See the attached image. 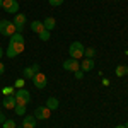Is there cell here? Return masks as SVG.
I'll return each mask as SVG.
<instances>
[{
  "mask_svg": "<svg viewBox=\"0 0 128 128\" xmlns=\"http://www.w3.org/2000/svg\"><path fill=\"white\" fill-rule=\"evenodd\" d=\"M114 128H125V125H118V126H114Z\"/></svg>",
  "mask_w": 128,
  "mask_h": 128,
  "instance_id": "30",
  "label": "cell"
},
{
  "mask_svg": "<svg viewBox=\"0 0 128 128\" xmlns=\"http://www.w3.org/2000/svg\"><path fill=\"white\" fill-rule=\"evenodd\" d=\"M84 51H86L84 44H82L80 41H74V43L70 44V48H68V55H70V58L79 60V58L84 56Z\"/></svg>",
  "mask_w": 128,
  "mask_h": 128,
  "instance_id": "2",
  "label": "cell"
},
{
  "mask_svg": "<svg viewBox=\"0 0 128 128\" xmlns=\"http://www.w3.org/2000/svg\"><path fill=\"white\" fill-rule=\"evenodd\" d=\"M43 26H44V29H46V31H51V29H55L56 20L53 19V17H46V19L43 20Z\"/></svg>",
  "mask_w": 128,
  "mask_h": 128,
  "instance_id": "15",
  "label": "cell"
},
{
  "mask_svg": "<svg viewBox=\"0 0 128 128\" xmlns=\"http://www.w3.org/2000/svg\"><path fill=\"white\" fill-rule=\"evenodd\" d=\"M2 4H4V0H0V7H2Z\"/></svg>",
  "mask_w": 128,
  "mask_h": 128,
  "instance_id": "32",
  "label": "cell"
},
{
  "mask_svg": "<svg viewBox=\"0 0 128 128\" xmlns=\"http://www.w3.org/2000/svg\"><path fill=\"white\" fill-rule=\"evenodd\" d=\"M62 67L67 72H77V70H80V63H79V60H75V58H68L63 62Z\"/></svg>",
  "mask_w": 128,
  "mask_h": 128,
  "instance_id": "7",
  "label": "cell"
},
{
  "mask_svg": "<svg viewBox=\"0 0 128 128\" xmlns=\"http://www.w3.org/2000/svg\"><path fill=\"white\" fill-rule=\"evenodd\" d=\"M14 98H16V102L19 104V106H28V102L31 101V94L29 90H26V89H17L16 92H14Z\"/></svg>",
  "mask_w": 128,
  "mask_h": 128,
  "instance_id": "3",
  "label": "cell"
},
{
  "mask_svg": "<svg viewBox=\"0 0 128 128\" xmlns=\"http://www.w3.org/2000/svg\"><path fill=\"white\" fill-rule=\"evenodd\" d=\"M114 72H116V75H118V77H125V75L128 74V67H126V65H118Z\"/></svg>",
  "mask_w": 128,
  "mask_h": 128,
  "instance_id": "17",
  "label": "cell"
},
{
  "mask_svg": "<svg viewBox=\"0 0 128 128\" xmlns=\"http://www.w3.org/2000/svg\"><path fill=\"white\" fill-rule=\"evenodd\" d=\"M4 56V50H2V46H0V58Z\"/></svg>",
  "mask_w": 128,
  "mask_h": 128,
  "instance_id": "29",
  "label": "cell"
},
{
  "mask_svg": "<svg viewBox=\"0 0 128 128\" xmlns=\"http://www.w3.org/2000/svg\"><path fill=\"white\" fill-rule=\"evenodd\" d=\"M12 22L16 24L17 32H20V31L24 29V24H26V16H24V14H20V12H17V14L14 16V20H12Z\"/></svg>",
  "mask_w": 128,
  "mask_h": 128,
  "instance_id": "9",
  "label": "cell"
},
{
  "mask_svg": "<svg viewBox=\"0 0 128 128\" xmlns=\"http://www.w3.org/2000/svg\"><path fill=\"white\" fill-rule=\"evenodd\" d=\"M31 80H32V84H34V87H36V89H44V87H46V84H48L46 75H44V74H41V72L34 74V77H32Z\"/></svg>",
  "mask_w": 128,
  "mask_h": 128,
  "instance_id": "6",
  "label": "cell"
},
{
  "mask_svg": "<svg viewBox=\"0 0 128 128\" xmlns=\"http://www.w3.org/2000/svg\"><path fill=\"white\" fill-rule=\"evenodd\" d=\"M24 51V43H9V48L5 51V55L9 56V58H14V56H17Z\"/></svg>",
  "mask_w": 128,
  "mask_h": 128,
  "instance_id": "4",
  "label": "cell"
},
{
  "mask_svg": "<svg viewBox=\"0 0 128 128\" xmlns=\"http://www.w3.org/2000/svg\"><path fill=\"white\" fill-rule=\"evenodd\" d=\"M2 9L5 10V12H9V14H14L16 16L19 12V2L17 0H4Z\"/></svg>",
  "mask_w": 128,
  "mask_h": 128,
  "instance_id": "5",
  "label": "cell"
},
{
  "mask_svg": "<svg viewBox=\"0 0 128 128\" xmlns=\"http://www.w3.org/2000/svg\"><path fill=\"white\" fill-rule=\"evenodd\" d=\"M94 68V58H84L80 63V70L82 72H90Z\"/></svg>",
  "mask_w": 128,
  "mask_h": 128,
  "instance_id": "11",
  "label": "cell"
},
{
  "mask_svg": "<svg viewBox=\"0 0 128 128\" xmlns=\"http://www.w3.org/2000/svg\"><path fill=\"white\" fill-rule=\"evenodd\" d=\"M2 125H4V128H16V121L14 120H5Z\"/></svg>",
  "mask_w": 128,
  "mask_h": 128,
  "instance_id": "22",
  "label": "cell"
},
{
  "mask_svg": "<svg viewBox=\"0 0 128 128\" xmlns=\"http://www.w3.org/2000/svg\"><path fill=\"white\" fill-rule=\"evenodd\" d=\"M29 28H31V31H34V32H38V34H40L41 31H44V26H43L41 20H32L29 24Z\"/></svg>",
  "mask_w": 128,
  "mask_h": 128,
  "instance_id": "14",
  "label": "cell"
},
{
  "mask_svg": "<svg viewBox=\"0 0 128 128\" xmlns=\"http://www.w3.org/2000/svg\"><path fill=\"white\" fill-rule=\"evenodd\" d=\"M75 74V79H84V72L82 70H77V72H74Z\"/></svg>",
  "mask_w": 128,
  "mask_h": 128,
  "instance_id": "26",
  "label": "cell"
},
{
  "mask_svg": "<svg viewBox=\"0 0 128 128\" xmlns=\"http://www.w3.org/2000/svg\"><path fill=\"white\" fill-rule=\"evenodd\" d=\"M16 128H22V126H16Z\"/></svg>",
  "mask_w": 128,
  "mask_h": 128,
  "instance_id": "33",
  "label": "cell"
},
{
  "mask_svg": "<svg viewBox=\"0 0 128 128\" xmlns=\"http://www.w3.org/2000/svg\"><path fill=\"white\" fill-rule=\"evenodd\" d=\"M4 72H5V65H4V63H2V62H0V75H2V74H4Z\"/></svg>",
  "mask_w": 128,
  "mask_h": 128,
  "instance_id": "27",
  "label": "cell"
},
{
  "mask_svg": "<svg viewBox=\"0 0 128 128\" xmlns=\"http://www.w3.org/2000/svg\"><path fill=\"white\" fill-rule=\"evenodd\" d=\"M125 128H128V121H126V123H125Z\"/></svg>",
  "mask_w": 128,
  "mask_h": 128,
  "instance_id": "31",
  "label": "cell"
},
{
  "mask_svg": "<svg viewBox=\"0 0 128 128\" xmlns=\"http://www.w3.org/2000/svg\"><path fill=\"white\" fill-rule=\"evenodd\" d=\"M16 98L14 96H5V99H4V102H2V106L4 108H7V109H14L16 108Z\"/></svg>",
  "mask_w": 128,
  "mask_h": 128,
  "instance_id": "13",
  "label": "cell"
},
{
  "mask_svg": "<svg viewBox=\"0 0 128 128\" xmlns=\"http://www.w3.org/2000/svg\"><path fill=\"white\" fill-rule=\"evenodd\" d=\"M16 32H17V29H16V24H14L12 20H7V19L0 20V34L10 38V36H14Z\"/></svg>",
  "mask_w": 128,
  "mask_h": 128,
  "instance_id": "1",
  "label": "cell"
},
{
  "mask_svg": "<svg viewBox=\"0 0 128 128\" xmlns=\"http://www.w3.org/2000/svg\"><path fill=\"white\" fill-rule=\"evenodd\" d=\"M50 2V5H53V7H56V5H62L65 0H48Z\"/></svg>",
  "mask_w": 128,
  "mask_h": 128,
  "instance_id": "24",
  "label": "cell"
},
{
  "mask_svg": "<svg viewBox=\"0 0 128 128\" xmlns=\"http://www.w3.org/2000/svg\"><path fill=\"white\" fill-rule=\"evenodd\" d=\"M10 43H24V36L20 32H16L14 36H10Z\"/></svg>",
  "mask_w": 128,
  "mask_h": 128,
  "instance_id": "18",
  "label": "cell"
},
{
  "mask_svg": "<svg viewBox=\"0 0 128 128\" xmlns=\"http://www.w3.org/2000/svg\"><path fill=\"white\" fill-rule=\"evenodd\" d=\"M36 121H38V120L34 118V114H32V116L28 114L26 118L22 120V128H36Z\"/></svg>",
  "mask_w": 128,
  "mask_h": 128,
  "instance_id": "12",
  "label": "cell"
},
{
  "mask_svg": "<svg viewBox=\"0 0 128 128\" xmlns=\"http://www.w3.org/2000/svg\"><path fill=\"white\" fill-rule=\"evenodd\" d=\"M2 92H4V96H14V92H16V87H12V86H7V87L2 89Z\"/></svg>",
  "mask_w": 128,
  "mask_h": 128,
  "instance_id": "19",
  "label": "cell"
},
{
  "mask_svg": "<svg viewBox=\"0 0 128 128\" xmlns=\"http://www.w3.org/2000/svg\"><path fill=\"white\" fill-rule=\"evenodd\" d=\"M16 114H19V116H24L26 114V106H19V104H16Z\"/></svg>",
  "mask_w": 128,
  "mask_h": 128,
  "instance_id": "20",
  "label": "cell"
},
{
  "mask_svg": "<svg viewBox=\"0 0 128 128\" xmlns=\"http://www.w3.org/2000/svg\"><path fill=\"white\" fill-rule=\"evenodd\" d=\"M40 40L41 41H48L50 40V31H46V29L41 31V32H40Z\"/></svg>",
  "mask_w": 128,
  "mask_h": 128,
  "instance_id": "23",
  "label": "cell"
},
{
  "mask_svg": "<svg viewBox=\"0 0 128 128\" xmlns=\"http://www.w3.org/2000/svg\"><path fill=\"white\" fill-rule=\"evenodd\" d=\"M50 114H51V109L46 108V106H40V108H36V111H34V118L36 120H48Z\"/></svg>",
  "mask_w": 128,
  "mask_h": 128,
  "instance_id": "8",
  "label": "cell"
},
{
  "mask_svg": "<svg viewBox=\"0 0 128 128\" xmlns=\"http://www.w3.org/2000/svg\"><path fill=\"white\" fill-rule=\"evenodd\" d=\"M5 114H4V113H2V111H0V123H4V121H5Z\"/></svg>",
  "mask_w": 128,
  "mask_h": 128,
  "instance_id": "28",
  "label": "cell"
},
{
  "mask_svg": "<svg viewBox=\"0 0 128 128\" xmlns=\"http://www.w3.org/2000/svg\"><path fill=\"white\" fill-rule=\"evenodd\" d=\"M14 87H16V89H22V87H24V80H22V79L16 80V84H14Z\"/></svg>",
  "mask_w": 128,
  "mask_h": 128,
  "instance_id": "25",
  "label": "cell"
},
{
  "mask_svg": "<svg viewBox=\"0 0 128 128\" xmlns=\"http://www.w3.org/2000/svg\"><path fill=\"white\" fill-rule=\"evenodd\" d=\"M58 104H60V102H58V99H56V98H48V101H46L44 106L53 111V109H58Z\"/></svg>",
  "mask_w": 128,
  "mask_h": 128,
  "instance_id": "16",
  "label": "cell"
},
{
  "mask_svg": "<svg viewBox=\"0 0 128 128\" xmlns=\"http://www.w3.org/2000/svg\"><path fill=\"white\" fill-rule=\"evenodd\" d=\"M38 72H40V65H38V63H32L31 67H26L22 74H24V77H26V79H32V77H34V74H38Z\"/></svg>",
  "mask_w": 128,
  "mask_h": 128,
  "instance_id": "10",
  "label": "cell"
},
{
  "mask_svg": "<svg viewBox=\"0 0 128 128\" xmlns=\"http://www.w3.org/2000/svg\"><path fill=\"white\" fill-rule=\"evenodd\" d=\"M84 55H86L87 58H94V56H96V50H94V48H86Z\"/></svg>",
  "mask_w": 128,
  "mask_h": 128,
  "instance_id": "21",
  "label": "cell"
}]
</instances>
